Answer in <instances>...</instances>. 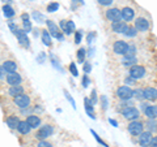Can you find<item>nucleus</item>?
Instances as JSON below:
<instances>
[{
	"label": "nucleus",
	"instance_id": "1",
	"mask_svg": "<svg viewBox=\"0 0 157 147\" xmlns=\"http://www.w3.org/2000/svg\"><path fill=\"white\" fill-rule=\"evenodd\" d=\"M54 126L50 125V124H46V125H43L41 126L38 130H37V133H36V138L39 139V141H46L48 137H51L54 134Z\"/></svg>",
	"mask_w": 157,
	"mask_h": 147
},
{
	"label": "nucleus",
	"instance_id": "2",
	"mask_svg": "<svg viewBox=\"0 0 157 147\" xmlns=\"http://www.w3.org/2000/svg\"><path fill=\"white\" fill-rule=\"evenodd\" d=\"M122 116H123L126 120H128L130 122L131 121H137L139 120V117H140V111L134 106L127 107V108L122 109Z\"/></svg>",
	"mask_w": 157,
	"mask_h": 147
},
{
	"label": "nucleus",
	"instance_id": "3",
	"mask_svg": "<svg viewBox=\"0 0 157 147\" xmlns=\"http://www.w3.org/2000/svg\"><path fill=\"white\" fill-rule=\"evenodd\" d=\"M144 128H145L144 122H141V121H131L128 124V126H127V130H128V133L131 135L139 137L144 131Z\"/></svg>",
	"mask_w": 157,
	"mask_h": 147
},
{
	"label": "nucleus",
	"instance_id": "4",
	"mask_svg": "<svg viewBox=\"0 0 157 147\" xmlns=\"http://www.w3.org/2000/svg\"><path fill=\"white\" fill-rule=\"evenodd\" d=\"M13 103L18 107V108H21V109L29 108V107H30V103H32L30 95H28L26 92H24V94L18 95L16 98H13Z\"/></svg>",
	"mask_w": 157,
	"mask_h": 147
},
{
	"label": "nucleus",
	"instance_id": "5",
	"mask_svg": "<svg viewBox=\"0 0 157 147\" xmlns=\"http://www.w3.org/2000/svg\"><path fill=\"white\" fill-rule=\"evenodd\" d=\"M117 96L121 100H130L132 96H134V90L128 86H119L117 89Z\"/></svg>",
	"mask_w": 157,
	"mask_h": 147
},
{
	"label": "nucleus",
	"instance_id": "6",
	"mask_svg": "<svg viewBox=\"0 0 157 147\" xmlns=\"http://www.w3.org/2000/svg\"><path fill=\"white\" fill-rule=\"evenodd\" d=\"M128 47H130V45L126 41H115L114 45H113V51H114L115 55L124 56L127 51H128Z\"/></svg>",
	"mask_w": 157,
	"mask_h": 147
},
{
	"label": "nucleus",
	"instance_id": "7",
	"mask_svg": "<svg viewBox=\"0 0 157 147\" xmlns=\"http://www.w3.org/2000/svg\"><path fill=\"white\" fill-rule=\"evenodd\" d=\"M105 18L110 22H115L122 20V11L118 8H107L105 11Z\"/></svg>",
	"mask_w": 157,
	"mask_h": 147
},
{
	"label": "nucleus",
	"instance_id": "8",
	"mask_svg": "<svg viewBox=\"0 0 157 147\" xmlns=\"http://www.w3.org/2000/svg\"><path fill=\"white\" fill-rule=\"evenodd\" d=\"M128 74H130V77L134 78V80H141V78L145 77L147 72L143 65H134L128 69Z\"/></svg>",
	"mask_w": 157,
	"mask_h": 147
},
{
	"label": "nucleus",
	"instance_id": "9",
	"mask_svg": "<svg viewBox=\"0 0 157 147\" xmlns=\"http://www.w3.org/2000/svg\"><path fill=\"white\" fill-rule=\"evenodd\" d=\"M46 23H47L48 33L51 34V37L59 39V41H62V39H63V34H62L60 27H58V25H55V23H54V22L51 21V20H47Z\"/></svg>",
	"mask_w": 157,
	"mask_h": 147
},
{
	"label": "nucleus",
	"instance_id": "10",
	"mask_svg": "<svg viewBox=\"0 0 157 147\" xmlns=\"http://www.w3.org/2000/svg\"><path fill=\"white\" fill-rule=\"evenodd\" d=\"M152 138H153V135H152L151 131L144 130L143 133L137 137V143L140 145V147H149L151 142H152Z\"/></svg>",
	"mask_w": 157,
	"mask_h": 147
},
{
	"label": "nucleus",
	"instance_id": "11",
	"mask_svg": "<svg viewBox=\"0 0 157 147\" xmlns=\"http://www.w3.org/2000/svg\"><path fill=\"white\" fill-rule=\"evenodd\" d=\"M6 80H7V83L9 86H18V85H21L22 83L24 78H22V76L20 74V73L14 72V73H8Z\"/></svg>",
	"mask_w": 157,
	"mask_h": 147
},
{
	"label": "nucleus",
	"instance_id": "12",
	"mask_svg": "<svg viewBox=\"0 0 157 147\" xmlns=\"http://www.w3.org/2000/svg\"><path fill=\"white\" fill-rule=\"evenodd\" d=\"M121 11H122V20H123V21L130 22V21H132V20L135 18L136 11L132 7H123Z\"/></svg>",
	"mask_w": 157,
	"mask_h": 147
},
{
	"label": "nucleus",
	"instance_id": "13",
	"mask_svg": "<svg viewBox=\"0 0 157 147\" xmlns=\"http://www.w3.org/2000/svg\"><path fill=\"white\" fill-rule=\"evenodd\" d=\"M135 27H136V30L140 33L147 31L149 29V21L145 17H137L135 20Z\"/></svg>",
	"mask_w": 157,
	"mask_h": 147
},
{
	"label": "nucleus",
	"instance_id": "14",
	"mask_svg": "<svg viewBox=\"0 0 157 147\" xmlns=\"http://www.w3.org/2000/svg\"><path fill=\"white\" fill-rule=\"evenodd\" d=\"M60 29L63 30V33L64 34H72V31H75V23H73L72 21H67V20H62L60 21Z\"/></svg>",
	"mask_w": 157,
	"mask_h": 147
},
{
	"label": "nucleus",
	"instance_id": "15",
	"mask_svg": "<svg viewBox=\"0 0 157 147\" xmlns=\"http://www.w3.org/2000/svg\"><path fill=\"white\" fill-rule=\"evenodd\" d=\"M2 68L7 73H14V72H17L18 65H17V63L14 60H6V61H3Z\"/></svg>",
	"mask_w": 157,
	"mask_h": 147
},
{
	"label": "nucleus",
	"instance_id": "16",
	"mask_svg": "<svg viewBox=\"0 0 157 147\" xmlns=\"http://www.w3.org/2000/svg\"><path fill=\"white\" fill-rule=\"evenodd\" d=\"M28 124L32 126V129H39L41 128V117L38 115H29L26 117Z\"/></svg>",
	"mask_w": 157,
	"mask_h": 147
},
{
	"label": "nucleus",
	"instance_id": "17",
	"mask_svg": "<svg viewBox=\"0 0 157 147\" xmlns=\"http://www.w3.org/2000/svg\"><path fill=\"white\" fill-rule=\"evenodd\" d=\"M144 99L149 102L157 100V89L155 87H145L144 89Z\"/></svg>",
	"mask_w": 157,
	"mask_h": 147
},
{
	"label": "nucleus",
	"instance_id": "18",
	"mask_svg": "<svg viewBox=\"0 0 157 147\" xmlns=\"http://www.w3.org/2000/svg\"><path fill=\"white\" fill-rule=\"evenodd\" d=\"M144 115L148 120H156L157 119V106H148L144 109Z\"/></svg>",
	"mask_w": 157,
	"mask_h": 147
},
{
	"label": "nucleus",
	"instance_id": "19",
	"mask_svg": "<svg viewBox=\"0 0 157 147\" xmlns=\"http://www.w3.org/2000/svg\"><path fill=\"white\" fill-rule=\"evenodd\" d=\"M126 27V22H123V20H119V21H115L111 23V30L117 33V34H122Z\"/></svg>",
	"mask_w": 157,
	"mask_h": 147
},
{
	"label": "nucleus",
	"instance_id": "20",
	"mask_svg": "<svg viewBox=\"0 0 157 147\" xmlns=\"http://www.w3.org/2000/svg\"><path fill=\"white\" fill-rule=\"evenodd\" d=\"M17 130H18V133H21L24 135H26L30 133V130H32V126L28 124V121L26 120H24V121H20V124L17 126Z\"/></svg>",
	"mask_w": 157,
	"mask_h": 147
},
{
	"label": "nucleus",
	"instance_id": "21",
	"mask_svg": "<svg viewBox=\"0 0 157 147\" xmlns=\"http://www.w3.org/2000/svg\"><path fill=\"white\" fill-rule=\"evenodd\" d=\"M25 92V90H24V87L21 85H18V86H11L9 87V90H8V95L9 96H12V98H16L18 95H21Z\"/></svg>",
	"mask_w": 157,
	"mask_h": 147
},
{
	"label": "nucleus",
	"instance_id": "22",
	"mask_svg": "<svg viewBox=\"0 0 157 147\" xmlns=\"http://www.w3.org/2000/svg\"><path fill=\"white\" fill-rule=\"evenodd\" d=\"M20 121H21V120L18 119V116H14V115L8 116L7 119H6L7 125H8L11 129H17V126H18V124H20Z\"/></svg>",
	"mask_w": 157,
	"mask_h": 147
},
{
	"label": "nucleus",
	"instance_id": "23",
	"mask_svg": "<svg viewBox=\"0 0 157 147\" xmlns=\"http://www.w3.org/2000/svg\"><path fill=\"white\" fill-rule=\"evenodd\" d=\"M123 34L124 37L127 38H135L137 35V30H136V27L135 26H130V25H126L124 27V30H123Z\"/></svg>",
	"mask_w": 157,
	"mask_h": 147
},
{
	"label": "nucleus",
	"instance_id": "24",
	"mask_svg": "<svg viewBox=\"0 0 157 147\" xmlns=\"http://www.w3.org/2000/svg\"><path fill=\"white\" fill-rule=\"evenodd\" d=\"M144 125H145V129L151 131L152 134H153L155 131H157V121L156 120H148Z\"/></svg>",
	"mask_w": 157,
	"mask_h": 147
},
{
	"label": "nucleus",
	"instance_id": "25",
	"mask_svg": "<svg viewBox=\"0 0 157 147\" xmlns=\"http://www.w3.org/2000/svg\"><path fill=\"white\" fill-rule=\"evenodd\" d=\"M50 35H51V34H48L47 30H42V41L48 47L51 46V38H50Z\"/></svg>",
	"mask_w": 157,
	"mask_h": 147
},
{
	"label": "nucleus",
	"instance_id": "26",
	"mask_svg": "<svg viewBox=\"0 0 157 147\" xmlns=\"http://www.w3.org/2000/svg\"><path fill=\"white\" fill-rule=\"evenodd\" d=\"M136 63V57L135 56H124V60H123V65L126 66H134V64Z\"/></svg>",
	"mask_w": 157,
	"mask_h": 147
},
{
	"label": "nucleus",
	"instance_id": "27",
	"mask_svg": "<svg viewBox=\"0 0 157 147\" xmlns=\"http://www.w3.org/2000/svg\"><path fill=\"white\" fill-rule=\"evenodd\" d=\"M3 11H4V14H6V17H13V16H14L13 8H12L11 5H8V4H6V5L3 7Z\"/></svg>",
	"mask_w": 157,
	"mask_h": 147
},
{
	"label": "nucleus",
	"instance_id": "28",
	"mask_svg": "<svg viewBox=\"0 0 157 147\" xmlns=\"http://www.w3.org/2000/svg\"><path fill=\"white\" fill-rule=\"evenodd\" d=\"M18 43H20V46H21V47H26V48L29 47V38L26 37V34L18 37Z\"/></svg>",
	"mask_w": 157,
	"mask_h": 147
},
{
	"label": "nucleus",
	"instance_id": "29",
	"mask_svg": "<svg viewBox=\"0 0 157 147\" xmlns=\"http://www.w3.org/2000/svg\"><path fill=\"white\" fill-rule=\"evenodd\" d=\"M22 20H24V30H30L32 29V23L30 21H29V17H28V14H22Z\"/></svg>",
	"mask_w": 157,
	"mask_h": 147
},
{
	"label": "nucleus",
	"instance_id": "30",
	"mask_svg": "<svg viewBox=\"0 0 157 147\" xmlns=\"http://www.w3.org/2000/svg\"><path fill=\"white\" fill-rule=\"evenodd\" d=\"M134 98H136L137 100L144 99V90H141V89H135V90H134Z\"/></svg>",
	"mask_w": 157,
	"mask_h": 147
},
{
	"label": "nucleus",
	"instance_id": "31",
	"mask_svg": "<svg viewBox=\"0 0 157 147\" xmlns=\"http://www.w3.org/2000/svg\"><path fill=\"white\" fill-rule=\"evenodd\" d=\"M84 57H85V50L84 48H80V50L77 51V60H78V63L84 61Z\"/></svg>",
	"mask_w": 157,
	"mask_h": 147
},
{
	"label": "nucleus",
	"instance_id": "32",
	"mask_svg": "<svg viewBox=\"0 0 157 147\" xmlns=\"http://www.w3.org/2000/svg\"><path fill=\"white\" fill-rule=\"evenodd\" d=\"M98 4L100 5H104V7H110L113 3H114V0H97Z\"/></svg>",
	"mask_w": 157,
	"mask_h": 147
},
{
	"label": "nucleus",
	"instance_id": "33",
	"mask_svg": "<svg viewBox=\"0 0 157 147\" xmlns=\"http://www.w3.org/2000/svg\"><path fill=\"white\" fill-rule=\"evenodd\" d=\"M37 147H54V146H52V143H50V142L46 139V141H39Z\"/></svg>",
	"mask_w": 157,
	"mask_h": 147
},
{
	"label": "nucleus",
	"instance_id": "34",
	"mask_svg": "<svg viewBox=\"0 0 157 147\" xmlns=\"http://www.w3.org/2000/svg\"><path fill=\"white\" fill-rule=\"evenodd\" d=\"M58 8H59V4L58 3H51L50 5L47 7V12H55Z\"/></svg>",
	"mask_w": 157,
	"mask_h": 147
},
{
	"label": "nucleus",
	"instance_id": "35",
	"mask_svg": "<svg viewBox=\"0 0 157 147\" xmlns=\"http://www.w3.org/2000/svg\"><path fill=\"white\" fill-rule=\"evenodd\" d=\"M70 69H71V72H72V74H73V76H78V72L76 70V66H75V64H73V63L71 64Z\"/></svg>",
	"mask_w": 157,
	"mask_h": 147
},
{
	"label": "nucleus",
	"instance_id": "36",
	"mask_svg": "<svg viewBox=\"0 0 157 147\" xmlns=\"http://www.w3.org/2000/svg\"><path fill=\"white\" fill-rule=\"evenodd\" d=\"M149 147H157V135H155L153 138H152V142H151Z\"/></svg>",
	"mask_w": 157,
	"mask_h": 147
},
{
	"label": "nucleus",
	"instance_id": "37",
	"mask_svg": "<svg viewBox=\"0 0 157 147\" xmlns=\"http://www.w3.org/2000/svg\"><path fill=\"white\" fill-rule=\"evenodd\" d=\"M80 39H81V34H80V33H76V39H75V42H76V43H80Z\"/></svg>",
	"mask_w": 157,
	"mask_h": 147
},
{
	"label": "nucleus",
	"instance_id": "38",
	"mask_svg": "<svg viewBox=\"0 0 157 147\" xmlns=\"http://www.w3.org/2000/svg\"><path fill=\"white\" fill-rule=\"evenodd\" d=\"M82 85H84L85 87L88 86V77H86V76H84V80H82Z\"/></svg>",
	"mask_w": 157,
	"mask_h": 147
},
{
	"label": "nucleus",
	"instance_id": "39",
	"mask_svg": "<svg viewBox=\"0 0 157 147\" xmlns=\"http://www.w3.org/2000/svg\"><path fill=\"white\" fill-rule=\"evenodd\" d=\"M77 2H80V3H82V0H77Z\"/></svg>",
	"mask_w": 157,
	"mask_h": 147
}]
</instances>
